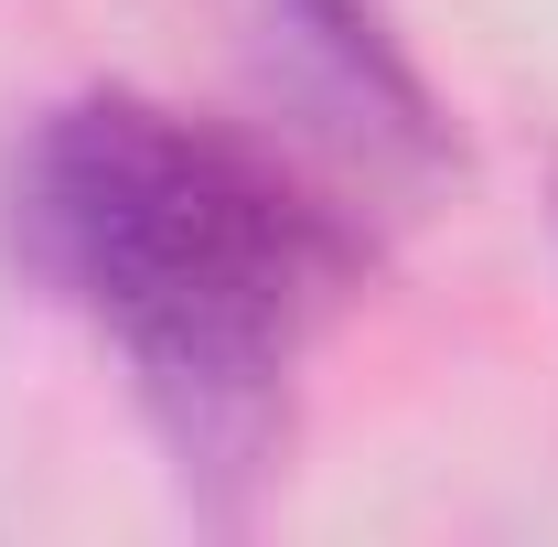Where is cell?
Masks as SVG:
<instances>
[{
  "label": "cell",
  "mask_w": 558,
  "mask_h": 547,
  "mask_svg": "<svg viewBox=\"0 0 558 547\" xmlns=\"http://www.w3.org/2000/svg\"><path fill=\"white\" fill-rule=\"evenodd\" d=\"M0 205L22 269L119 343L183 483L236 515L279 451L290 365L365 279V226L269 139L130 86L44 108Z\"/></svg>",
  "instance_id": "1"
},
{
  "label": "cell",
  "mask_w": 558,
  "mask_h": 547,
  "mask_svg": "<svg viewBox=\"0 0 558 547\" xmlns=\"http://www.w3.org/2000/svg\"><path fill=\"white\" fill-rule=\"evenodd\" d=\"M269 44L290 65V86L312 97V119H333L365 161H387V172L451 161V119H440L429 75L398 54L376 0H269Z\"/></svg>",
  "instance_id": "2"
}]
</instances>
